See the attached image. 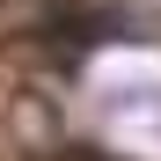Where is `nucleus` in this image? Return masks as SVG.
I'll return each mask as SVG.
<instances>
[{"label": "nucleus", "instance_id": "nucleus-1", "mask_svg": "<svg viewBox=\"0 0 161 161\" xmlns=\"http://www.w3.org/2000/svg\"><path fill=\"white\" fill-rule=\"evenodd\" d=\"M37 37L59 51V59H80V51L117 44V37H139V30H132V8L125 0H44Z\"/></svg>", "mask_w": 161, "mask_h": 161}]
</instances>
